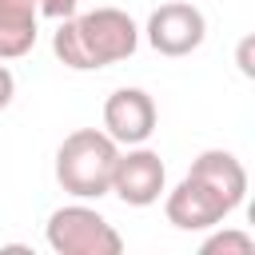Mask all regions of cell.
Returning a JSON list of instances; mask_svg holds the SVG:
<instances>
[{"label":"cell","mask_w":255,"mask_h":255,"mask_svg":"<svg viewBox=\"0 0 255 255\" xmlns=\"http://www.w3.org/2000/svg\"><path fill=\"white\" fill-rule=\"evenodd\" d=\"M163 183H167V167H163V159H159L151 147L135 143V147L120 151L116 171H112V187H108V191L120 195L128 207H151V203L163 195Z\"/></svg>","instance_id":"cell-4"},{"label":"cell","mask_w":255,"mask_h":255,"mask_svg":"<svg viewBox=\"0 0 255 255\" xmlns=\"http://www.w3.org/2000/svg\"><path fill=\"white\" fill-rule=\"evenodd\" d=\"M12 96H16V76L4 68V60H0V112L12 104Z\"/></svg>","instance_id":"cell-12"},{"label":"cell","mask_w":255,"mask_h":255,"mask_svg":"<svg viewBox=\"0 0 255 255\" xmlns=\"http://www.w3.org/2000/svg\"><path fill=\"white\" fill-rule=\"evenodd\" d=\"M203 251H207V255H211V251H223V255H251V251H255V239H251L247 231H219V235L203 239Z\"/></svg>","instance_id":"cell-10"},{"label":"cell","mask_w":255,"mask_h":255,"mask_svg":"<svg viewBox=\"0 0 255 255\" xmlns=\"http://www.w3.org/2000/svg\"><path fill=\"white\" fill-rule=\"evenodd\" d=\"M187 175H195V179H203L207 187H215L231 207H239L243 195H247V171H243V163H239L231 151H223V147L199 151Z\"/></svg>","instance_id":"cell-9"},{"label":"cell","mask_w":255,"mask_h":255,"mask_svg":"<svg viewBox=\"0 0 255 255\" xmlns=\"http://www.w3.org/2000/svg\"><path fill=\"white\" fill-rule=\"evenodd\" d=\"M40 4L36 0H0V60H20L36 48Z\"/></svg>","instance_id":"cell-8"},{"label":"cell","mask_w":255,"mask_h":255,"mask_svg":"<svg viewBox=\"0 0 255 255\" xmlns=\"http://www.w3.org/2000/svg\"><path fill=\"white\" fill-rule=\"evenodd\" d=\"M104 131L116 143H147V135L155 131V104L143 88H120L108 96L104 104Z\"/></svg>","instance_id":"cell-7"},{"label":"cell","mask_w":255,"mask_h":255,"mask_svg":"<svg viewBox=\"0 0 255 255\" xmlns=\"http://www.w3.org/2000/svg\"><path fill=\"white\" fill-rule=\"evenodd\" d=\"M44 235H48V247L56 255H120L124 251L120 231L96 207H84V203L56 207L48 215Z\"/></svg>","instance_id":"cell-3"},{"label":"cell","mask_w":255,"mask_h":255,"mask_svg":"<svg viewBox=\"0 0 255 255\" xmlns=\"http://www.w3.org/2000/svg\"><path fill=\"white\" fill-rule=\"evenodd\" d=\"M147 44L159 52V56H187L203 44L207 36V20L195 4H183V0H171V4H159L151 16H147Z\"/></svg>","instance_id":"cell-6"},{"label":"cell","mask_w":255,"mask_h":255,"mask_svg":"<svg viewBox=\"0 0 255 255\" xmlns=\"http://www.w3.org/2000/svg\"><path fill=\"white\" fill-rule=\"evenodd\" d=\"M120 143L100 128H76L56 147V183L76 199H100L112 187Z\"/></svg>","instance_id":"cell-2"},{"label":"cell","mask_w":255,"mask_h":255,"mask_svg":"<svg viewBox=\"0 0 255 255\" xmlns=\"http://www.w3.org/2000/svg\"><path fill=\"white\" fill-rule=\"evenodd\" d=\"M36 4H40V16L64 20V16H76V4H80V0H36Z\"/></svg>","instance_id":"cell-11"},{"label":"cell","mask_w":255,"mask_h":255,"mask_svg":"<svg viewBox=\"0 0 255 255\" xmlns=\"http://www.w3.org/2000/svg\"><path fill=\"white\" fill-rule=\"evenodd\" d=\"M139 28L120 8H96L84 16H64L52 32V52L72 72H96L108 64H120L135 52Z\"/></svg>","instance_id":"cell-1"},{"label":"cell","mask_w":255,"mask_h":255,"mask_svg":"<svg viewBox=\"0 0 255 255\" xmlns=\"http://www.w3.org/2000/svg\"><path fill=\"white\" fill-rule=\"evenodd\" d=\"M231 211H235V207H231L215 187H207V183L195 179V175H183V179L167 191V199H163V215H167V223L179 227V231H207V227L223 223Z\"/></svg>","instance_id":"cell-5"},{"label":"cell","mask_w":255,"mask_h":255,"mask_svg":"<svg viewBox=\"0 0 255 255\" xmlns=\"http://www.w3.org/2000/svg\"><path fill=\"white\" fill-rule=\"evenodd\" d=\"M239 68H243V76H251V36L239 44Z\"/></svg>","instance_id":"cell-13"}]
</instances>
